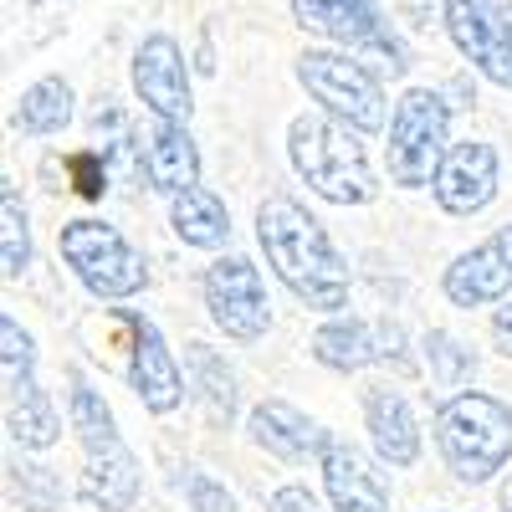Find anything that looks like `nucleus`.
Wrapping results in <instances>:
<instances>
[{"mask_svg":"<svg viewBox=\"0 0 512 512\" xmlns=\"http://www.w3.org/2000/svg\"><path fill=\"white\" fill-rule=\"evenodd\" d=\"M256 241L267 251V267L318 313H338L349 303V267L333 251L328 231L308 216V205L292 195H267L256 205Z\"/></svg>","mask_w":512,"mask_h":512,"instance_id":"nucleus-1","label":"nucleus"},{"mask_svg":"<svg viewBox=\"0 0 512 512\" xmlns=\"http://www.w3.org/2000/svg\"><path fill=\"white\" fill-rule=\"evenodd\" d=\"M436 446L456 482H492L512 461V405H502L487 390H456L436 410Z\"/></svg>","mask_w":512,"mask_h":512,"instance_id":"nucleus-2","label":"nucleus"},{"mask_svg":"<svg viewBox=\"0 0 512 512\" xmlns=\"http://www.w3.org/2000/svg\"><path fill=\"white\" fill-rule=\"evenodd\" d=\"M287 154H292V169L308 180V190L333 200V205H369L374 190H379L359 139L349 134V123H328V118H313V113L292 118Z\"/></svg>","mask_w":512,"mask_h":512,"instance_id":"nucleus-3","label":"nucleus"},{"mask_svg":"<svg viewBox=\"0 0 512 512\" xmlns=\"http://www.w3.org/2000/svg\"><path fill=\"white\" fill-rule=\"evenodd\" d=\"M446 128H451V108H446V98L431 93V88H410V93L395 103L390 144H384V159H390V180H395V185H405V190L436 185L441 164H446V154H451Z\"/></svg>","mask_w":512,"mask_h":512,"instance_id":"nucleus-4","label":"nucleus"},{"mask_svg":"<svg viewBox=\"0 0 512 512\" xmlns=\"http://www.w3.org/2000/svg\"><path fill=\"white\" fill-rule=\"evenodd\" d=\"M297 82L338 123H349L354 134H379L384 128V88L364 62H354L344 52H303L297 57Z\"/></svg>","mask_w":512,"mask_h":512,"instance_id":"nucleus-5","label":"nucleus"},{"mask_svg":"<svg viewBox=\"0 0 512 512\" xmlns=\"http://www.w3.org/2000/svg\"><path fill=\"white\" fill-rule=\"evenodd\" d=\"M57 246H62V262L77 272V282L88 287L93 297H108V303L144 292V282H149L139 251L128 246L113 226H103V221H72V226H62Z\"/></svg>","mask_w":512,"mask_h":512,"instance_id":"nucleus-6","label":"nucleus"},{"mask_svg":"<svg viewBox=\"0 0 512 512\" xmlns=\"http://www.w3.org/2000/svg\"><path fill=\"white\" fill-rule=\"evenodd\" d=\"M446 31L456 52L487 82L512 93V6L507 0H446Z\"/></svg>","mask_w":512,"mask_h":512,"instance_id":"nucleus-7","label":"nucleus"},{"mask_svg":"<svg viewBox=\"0 0 512 512\" xmlns=\"http://www.w3.org/2000/svg\"><path fill=\"white\" fill-rule=\"evenodd\" d=\"M205 308H210V318H216V328L226 338H236V344H256V338L272 328V303H267L262 272H256L246 256H221V262H210Z\"/></svg>","mask_w":512,"mask_h":512,"instance_id":"nucleus-8","label":"nucleus"},{"mask_svg":"<svg viewBox=\"0 0 512 512\" xmlns=\"http://www.w3.org/2000/svg\"><path fill=\"white\" fill-rule=\"evenodd\" d=\"M292 16L303 31L344 41L354 52H390L400 67H410L405 52L395 47L390 26H384V16H379V0H292Z\"/></svg>","mask_w":512,"mask_h":512,"instance_id":"nucleus-9","label":"nucleus"},{"mask_svg":"<svg viewBox=\"0 0 512 512\" xmlns=\"http://www.w3.org/2000/svg\"><path fill=\"white\" fill-rule=\"evenodd\" d=\"M446 297L456 308H487V303H502L512 292V226L492 231L482 246L461 251L456 262L446 267L441 277Z\"/></svg>","mask_w":512,"mask_h":512,"instance_id":"nucleus-10","label":"nucleus"},{"mask_svg":"<svg viewBox=\"0 0 512 512\" xmlns=\"http://www.w3.org/2000/svg\"><path fill=\"white\" fill-rule=\"evenodd\" d=\"M134 88L154 118H169V123L190 118V108H195L190 103V72H185L175 36H149L134 52Z\"/></svg>","mask_w":512,"mask_h":512,"instance_id":"nucleus-11","label":"nucleus"},{"mask_svg":"<svg viewBox=\"0 0 512 512\" xmlns=\"http://www.w3.org/2000/svg\"><path fill=\"white\" fill-rule=\"evenodd\" d=\"M431 190H436V205L446 216H477V210H487L497 195V149L482 139L451 144Z\"/></svg>","mask_w":512,"mask_h":512,"instance_id":"nucleus-12","label":"nucleus"},{"mask_svg":"<svg viewBox=\"0 0 512 512\" xmlns=\"http://www.w3.org/2000/svg\"><path fill=\"white\" fill-rule=\"evenodd\" d=\"M128 328H134V359H128V384H134V395L144 400V410L154 415H169L180 400H185V374L175 364V354L164 349V338L149 318H123Z\"/></svg>","mask_w":512,"mask_h":512,"instance_id":"nucleus-13","label":"nucleus"},{"mask_svg":"<svg viewBox=\"0 0 512 512\" xmlns=\"http://www.w3.org/2000/svg\"><path fill=\"white\" fill-rule=\"evenodd\" d=\"M400 354V328L395 323H364V318H333L313 333V359L323 369L354 374L374 359Z\"/></svg>","mask_w":512,"mask_h":512,"instance_id":"nucleus-14","label":"nucleus"},{"mask_svg":"<svg viewBox=\"0 0 512 512\" xmlns=\"http://www.w3.org/2000/svg\"><path fill=\"white\" fill-rule=\"evenodd\" d=\"M139 159H144V175L154 190L164 195H185L200 185V149L190 139L185 123H169V118H154L149 134L139 139Z\"/></svg>","mask_w":512,"mask_h":512,"instance_id":"nucleus-15","label":"nucleus"},{"mask_svg":"<svg viewBox=\"0 0 512 512\" xmlns=\"http://www.w3.org/2000/svg\"><path fill=\"white\" fill-rule=\"evenodd\" d=\"M246 431H251L256 446L282 456V461H308V456H323L333 446V436L318 431V425L303 410H292L287 400H262V405L251 410Z\"/></svg>","mask_w":512,"mask_h":512,"instance_id":"nucleus-16","label":"nucleus"},{"mask_svg":"<svg viewBox=\"0 0 512 512\" xmlns=\"http://www.w3.org/2000/svg\"><path fill=\"white\" fill-rule=\"evenodd\" d=\"M323 487L338 512H390V492H384L379 472L344 441L323 451Z\"/></svg>","mask_w":512,"mask_h":512,"instance_id":"nucleus-17","label":"nucleus"},{"mask_svg":"<svg viewBox=\"0 0 512 512\" xmlns=\"http://www.w3.org/2000/svg\"><path fill=\"white\" fill-rule=\"evenodd\" d=\"M364 420H369V441H374L379 461L415 466V456H420V425H415V410H410L405 395L374 384V390L364 395Z\"/></svg>","mask_w":512,"mask_h":512,"instance_id":"nucleus-18","label":"nucleus"},{"mask_svg":"<svg viewBox=\"0 0 512 512\" xmlns=\"http://www.w3.org/2000/svg\"><path fill=\"white\" fill-rule=\"evenodd\" d=\"M6 431H11V441L21 451H47L62 436V420H57L52 400L41 395L36 379L6 384Z\"/></svg>","mask_w":512,"mask_h":512,"instance_id":"nucleus-19","label":"nucleus"},{"mask_svg":"<svg viewBox=\"0 0 512 512\" xmlns=\"http://www.w3.org/2000/svg\"><path fill=\"white\" fill-rule=\"evenodd\" d=\"M82 497L103 512H128L139 497V461L128 456V446L88 456V472H82Z\"/></svg>","mask_w":512,"mask_h":512,"instance_id":"nucleus-20","label":"nucleus"},{"mask_svg":"<svg viewBox=\"0 0 512 512\" xmlns=\"http://www.w3.org/2000/svg\"><path fill=\"white\" fill-rule=\"evenodd\" d=\"M169 226H175V236L185 246H226L231 241V210L221 205V195H210V190H185L175 195V205H169Z\"/></svg>","mask_w":512,"mask_h":512,"instance_id":"nucleus-21","label":"nucleus"},{"mask_svg":"<svg viewBox=\"0 0 512 512\" xmlns=\"http://www.w3.org/2000/svg\"><path fill=\"white\" fill-rule=\"evenodd\" d=\"M67 123H72V88L62 77L31 82V88L21 93V103H16V113H11V128H16V134H31V139L62 134Z\"/></svg>","mask_w":512,"mask_h":512,"instance_id":"nucleus-22","label":"nucleus"},{"mask_svg":"<svg viewBox=\"0 0 512 512\" xmlns=\"http://www.w3.org/2000/svg\"><path fill=\"white\" fill-rule=\"evenodd\" d=\"M72 431H77V441H82V451H88V456H103V451H118L123 446L108 400L98 390H88L82 379L72 384Z\"/></svg>","mask_w":512,"mask_h":512,"instance_id":"nucleus-23","label":"nucleus"},{"mask_svg":"<svg viewBox=\"0 0 512 512\" xmlns=\"http://www.w3.org/2000/svg\"><path fill=\"white\" fill-rule=\"evenodd\" d=\"M190 374H195V395L210 410V420L231 425V415H236V379H231L226 359L210 354L205 344H190Z\"/></svg>","mask_w":512,"mask_h":512,"instance_id":"nucleus-24","label":"nucleus"},{"mask_svg":"<svg viewBox=\"0 0 512 512\" xmlns=\"http://www.w3.org/2000/svg\"><path fill=\"white\" fill-rule=\"evenodd\" d=\"M0 267H6V277H21L31 267V226L16 185L0 190Z\"/></svg>","mask_w":512,"mask_h":512,"instance_id":"nucleus-25","label":"nucleus"},{"mask_svg":"<svg viewBox=\"0 0 512 512\" xmlns=\"http://www.w3.org/2000/svg\"><path fill=\"white\" fill-rule=\"evenodd\" d=\"M425 364H431V379L441 384V390H461V384L477 374V354L466 349L461 338H451L446 328L425 333Z\"/></svg>","mask_w":512,"mask_h":512,"instance_id":"nucleus-26","label":"nucleus"},{"mask_svg":"<svg viewBox=\"0 0 512 512\" xmlns=\"http://www.w3.org/2000/svg\"><path fill=\"white\" fill-rule=\"evenodd\" d=\"M0 369H6V384L31 379L36 369V349H31V333L16 318H0Z\"/></svg>","mask_w":512,"mask_h":512,"instance_id":"nucleus-27","label":"nucleus"},{"mask_svg":"<svg viewBox=\"0 0 512 512\" xmlns=\"http://www.w3.org/2000/svg\"><path fill=\"white\" fill-rule=\"evenodd\" d=\"M180 497L195 507V512H236V497L221 487V482H210L205 472H195V466H185V472L175 477Z\"/></svg>","mask_w":512,"mask_h":512,"instance_id":"nucleus-28","label":"nucleus"},{"mask_svg":"<svg viewBox=\"0 0 512 512\" xmlns=\"http://www.w3.org/2000/svg\"><path fill=\"white\" fill-rule=\"evenodd\" d=\"M11 472H16L21 502H26L31 512H52V507H57L62 487H57V477L47 472V466H11Z\"/></svg>","mask_w":512,"mask_h":512,"instance_id":"nucleus-29","label":"nucleus"},{"mask_svg":"<svg viewBox=\"0 0 512 512\" xmlns=\"http://www.w3.org/2000/svg\"><path fill=\"white\" fill-rule=\"evenodd\" d=\"M72 169H77V195L98 200V195L108 190V164H103L98 154H82V159H72Z\"/></svg>","mask_w":512,"mask_h":512,"instance_id":"nucleus-30","label":"nucleus"},{"mask_svg":"<svg viewBox=\"0 0 512 512\" xmlns=\"http://www.w3.org/2000/svg\"><path fill=\"white\" fill-rule=\"evenodd\" d=\"M267 512H323V502L308 492V487H277L272 492V502H267Z\"/></svg>","mask_w":512,"mask_h":512,"instance_id":"nucleus-31","label":"nucleus"},{"mask_svg":"<svg viewBox=\"0 0 512 512\" xmlns=\"http://www.w3.org/2000/svg\"><path fill=\"white\" fill-rule=\"evenodd\" d=\"M492 344L512 359V303H507V308H497V318H492Z\"/></svg>","mask_w":512,"mask_h":512,"instance_id":"nucleus-32","label":"nucleus"},{"mask_svg":"<svg viewBox=\"0 0 512 512\" xmlns=\"http://www.w3.org/2000/svg\"><path fill=\"white\" fill-rule=\"evenodd\" d=\"M36 6H52V0H36Z\"/></svg>","mask_w":512,"mask_h":512,"instance_id":"nucleus-33","label":"nucleus"}]
</instances>
